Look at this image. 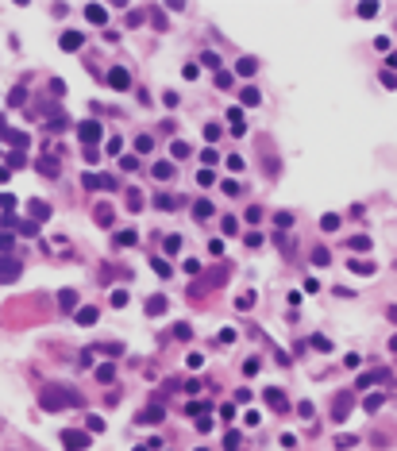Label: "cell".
Masks as SVG:
<instances>
[{"instance_id": "obj_12", "label": "cell", "mask_w": 397, "mask_h": 451, "mask_svg": "<svg viewBox=\"0 0 397 451\" xmlns=\"http://www.w3.org/2000/svg\"><path fill=\"white\" fill-rule=\"evenodd\" d=\"M189 154V143H174V158H185Z\"/></svg>"}, {"instance_id": "obj_11", "label": "cell", "mask_w": 397, "mask_h": 451, "mask_svg": "<svg viewBox=\"0 0 397 451\" xmlns=\"http://www.w3.org/2000/svg\"><path fill=\"white\" fill-rule=\"evenodd\" d=\"M382 405V397H378V393H374V397H367V401H363V409H367V413H374V409Z\"/></svg>"}, {"instance_id": "obj_10", "label": "cell", "mask_w": 397, "mask_h": 451, "mask_svg": "<svg viewBox=\"0 0 397 451\" xmlns=\"http://www.w3.org/2000/svg\"><path fill=\"white\" fill-rule=\"evenodd\" d=\"M62 46H66V50H74V46H81V35H66V39H62Z\"/></svg>"}, {"instance_id": "obj_7", "label": "cell", "mask_w": 397, "mask_h": 451, "mask_svg": "<svg viewBox=\"0 0 397 451\" xmlns=\"http://www.w3.org/2000/svg\"><path fill=\"white\" fill-rule=\"evenodd\" d=\"M31 212H35V220H46V212H50V208H46L43 201H31Z\"/></svg>"}, {"instance_id": "obj_6", "label": "cell", "mask_w": 397, "mask_h": 451, "mask_svg": "<svg viewBox=\"0 0 397 451\" xmlns=\"http://www.w3.org/2000/svg\"><path fill=\"white\" fill-rule=\"evenodd\" d=\"M108 81H112L116 89H128V73H124V70H112V77H108Z\"/></svg>"}, {"instance_id": "obj_8", "label": "cell", "mask_w": 397, "mask_h": 451, "mask_svg": "<svg viewBox=\"0 0 397 451\" xmlns=\"http://www.w3.org/2000/svg\"><path fill=\"white\" fill-rule=\"evenodd\" d=\"M266 401H270V405H278V409H281V401H285V397H281V390H266Z\"/></svg>"}, {"instance_id": "obj_3", "label": "cell", "mask_w": 397, "mask_h": 451, "mask_svg": "<svg viewBox=\"0 0 397 451\" xmlns=\"http://www.w3.org/2000/svg\"><path fill=\"white\" fill-rule=\"evenodd\" d=\"M62 444H66L70 451H81L89 444V436H81V432H62Z\"/></svg>"}, {"instance_id": "obj_13", "label": "cell", "mask_w": 397, "mask_h": 451, "mask_svg": "<svg viewBox=\"0 0 397 451\" xmlns=\"http://www.w3.org/2000/svg\"><path fill=\"white\" fill-rule=\"evenodd\" d=\"M390 347H394V351H397V335H394V343H390Z\"/></svg>"}, {"instance_id": "obj_4", "label": "cell", "mask_w": 397, "mask_h": 451, "mask_svg": "<svg viewBox=\"0 0 397 451\" xmlns=\"http://www.w3.org/2000/svg\"><path fill=\"white\" fill-rule=\"evenodd\" d=\"M147 312H150V316L166 312V297H150V301H147Z\"/></svg>"}, {"instance_id": "obj_1", "label": "cell", "mask_w": 397, "mask_h": 451, "mask_svg": "<svg viewBox=\"0 0 397 451\" xmlns=\"http://www.w3.org/2000/svg\"><path fill=\"white\" fill-rule=\"evenodd\" d=\"M81 397H77L70 386H50V390H43V409H62V405H77Z\"/></svg>"}, {"instance_id": "obj_2", "label": "cell", "mask_w": 397, "mask_h": 451, "mask_svg": "<svg viewBox=\"0 0 397 451\" xmlns=\"http://www.w3.org/2000/svg\"><path fill=\"white\" fill-rule=\"evenodd\" d=\"M19 270H23V266H19V259H8V255L0 259V282H15V278H19Z\"/></svg>"}, {"instance_id": "obj_9", "label": "cell", "mask_w": 397, "mask_h": 451, "mask_svg": "<svg viewBox=\"0 0 397 451\" xmlns=\"http://www.w3.org/2000/svg\"><path fill=\"white\" fill-rule=\"evenodd\" d=\"M77 320H81V324H93V320H97V308H85V312H77Z\"/></svg>"}, {"instance_id": "obj_5", "label": "cell", "mask_w": 397, "mask_h": 451, "mask_svg": "<svg viewBox=\"0 0 397 451\" xmlns=\"http://www.w3.org/2000/svg\"><path fill=\"white\" fill-rule=\"evenodd\" d=\"M97 135H101L97 124H85V128H81V139H85V143H97Z\"/></svg>"}]
</instances>
